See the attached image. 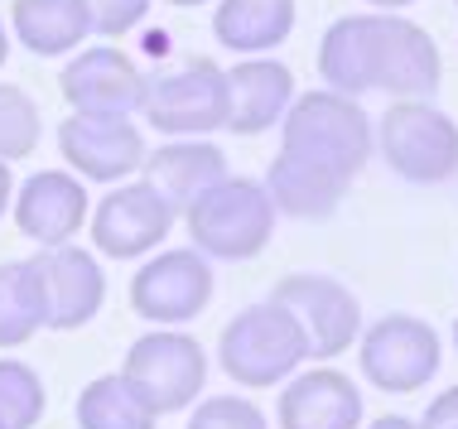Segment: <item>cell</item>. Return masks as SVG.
Here are the masks:
<instances>
[{
  "label": "cell",
  "mask_w": 458,
  "mask_h": 429,
  "mask_svg": "<svg viewBox=\"0 0 458 429\" xmlns=\"http://www.w3.org/2000/svg\"><path fill=\"white\" fill-rule=\"evenodd\" d=\"M318 78L328 92H391L395 102H425L439 88L444 63L425 24L405 15H343L318 39Z\"/></svg>",
  "instance_id": "obj_1"
},
{
  "label": "cell",
  "mask_w": 458,
  "mask_h": 429,
  "mask_svg": "<svg viewBox=\"0 0 458 429\" xmlns=\"http://www.w3.org/2000/svg\"><path fill=\"white\" fill-rule=\"evenodd\" d=\"M371 145H377V130H371V116L357 106V97H343L328 88L294 97L280 121L284 155H300L348 183L362 174V164L371 159Z\"/></svg>",
  "instance_id": "obj_2"
},
{
  "label": "cell",
  "mask_w": 458,
  "mask_h": 429,
  "mask_svg": "<svg viewBox=\"0 0 458 429\" xmlns=\"http://www.w3.org/2000/svg\"><path fill=\"white\" fill-rule=\"evenodd\" d=\"M276 203L256 179H222L193 207H183L193 251L208 261H256L276 231Z\"/></svg>",
  "instance_id": "obj_3"
},
{
  "label": "cell",
  "mask_w": 458,
  "mask_h": 429,
  "mask_svg": "<svg viewBox=\"0 0 458 429\" xmlns=\"http://www.w3.org/2000/svg\"><path fill=\"white\" fill-rule=\"evenodd\" d=\"M309 358L304 333L280 304H246L242 314L227 318L217 338V362L246 391H266L276 382H290L300 372V362Z\"/></svg>",
  "instance_id": "obj_4"
},
{
  "label": "cell",
  "mask_w": 458,
  "mask_h": 429,
  "mask_svg": "<svg viewBox=\"0 0 458 429\" xmlns=\"http://www.w3.org/2000/svg\"><path fill=\"white\" fill-rule=\"evenodd\" d=\"M121 376L140 391V400L150 406L159 420L165 415L189 410L198 396H203L208 382V352L203 342L183 328H150L131 342L126 362H121Z\"/></svg>",
  "instance_id": "obj_5"
},
{
  "label": "cell",
  "mask_w": 458,
  "mask_h": 429,
  "mask_svg": "<svg viewBox=\"0 0 458 429\" xmlns=\"http://www.w3.org/2000/svg\"><path fill=\"white\" fill-rule=\"evenodd\" d=\"M140 112L159 136L174 140H203L213 130H227V68H217L213 58H193L174 72L145 78Z\"/></svg>",
  "instance_id": "obj_6"
},
{
  "label": "cell",
  "mask_w": 458,
  "mask_h": 429,
  "mask_svg": "<svg viewBox=\"0 0 458 429\" xmlns=\"http://www.w3.org/2000/svg\"><path fill=\"white\" fill-rule=\"evenodd\" d=\"M377 145L381 159L391 164V174L405 183H444L458 174V126L454 116H444L429 102H391V112L381 116Z\"/></svg>",
  "instance_id": "obj_7"
},
{
  "label": "cell",
  "mask_w": 458,
  "mask_h": 429,
  "mask_svg": "<svg viewBox=\"0 0 458 429\" xmlns=\"http://www.w3.org/2000/svg\"><path fill=\"white\" fill-rule=\"evenodd\" d=\"M357 362L377 391L415 396L439 376V333L415 314H386L357 338Z\"/></svg>",
  "instance_id": "obj_8"
},
{
  "label": "cell",
  "mask_w": 458,
  "mask_h": 429,
  "mask_svg": "<svg viewBox=\"0 0 458 429\" xmlns=\"http://www.w3.org/2000/svg\"><path fill=\"white\" fill-rule=\"evenodd\" d=\"M270 304L300 324L309 358H343L362 338V304L333 275H284L270 290Z\"/></svg>",
  "instance_id": "obj_9"
},
{
  "label": "cell",
  "mask_w": 458,
  "mask_h": 429,
  "mask_svg": "<svg viewBox=\"0 0 458 429\" xmlns=\"http://www.w3.org/2000/svg\"><path fill=\"white\" fill-rule=\"evenodd\" d=\"M213 304V265L193 247L159 251L131 280V309L155 328H179Z\"/></svg>",
  "instance_id": "obj_10"
},
{
  "label": "cell",
  "mask_w": 458,
  "mask_h": 429,
  "mask_svg": "<svg viewBox=\"0 0 458 429\" xmlns=\"http://www.w3.org/2000/svg\"><path fill=\"white\" fill-rule=\"evenodd\" d=\"M174 207H169L145 179L116 183L106 198H97L92 207V241L97 251L111 256V261H135V256H150L159 241L174 227Z\"/></svg>",
  "instance_id": "obj_11"
},
{
  "label": "cell",
  "mask_w": 458,
  "mask_h": 429,
  "mask_svg": "<svg viewBox=\"0 0 458 429\" xmlns=\"http://www.w3.org/2000/svg\"><path fill=\"white\" fill-rule=\"evenodd\" d=\"M58 155L72 164L82 183H126L145 164V136L131 126V116H78L72 112L58 126Z\"/></svg>",
  "instance_id": "obj_12"
},
{
  "label": "cell",
  "mask_w": 458,
  "mask_h": 429,
  "mask_svg": "<svg viewBox=\"0 0 458 429\" xmlns=\"http://www.w3.org/2000/svg\"><path fill=\"white\" fill-rule=\"evenodd\" d=\"M39 271V290H44V328L54 333H72L88 328L106 304V275L97 265L92 251L82 247H44L30 256Z\"/></svg>",
  "instance_id": "obj_13"
},
{
  "label": "cell",
  "mask_w": 458,
  "mask_h": 429,
  "mask_svg": "<svg viewBox=\"0 0 458 429\" xmlns=\"http://www.w3.org/2000/svg\"><path fill=\"white\" fill-rule=\"evenodd\" d=\"M58 88L78 116H131L140 112L145 72L121 48H78L58 72Z\"/></svg>",
  "instance_id": "obj_14"
},
{
  "label": "cell",
  "mask_w": 458,
  "mask_h": 429,
  "mask_svg": "<svg viewBox=\"0 0 458 429\" xmlns=\"http://www.w3.org/2000/svg\"><path fill=\"white\" fill-rule=\"evenodd\" d=\"M15 227L30 241L44 247H68L72 237L82 231V223L92 217V198H88V183L68 169H39L15 189Z\"/></svg>",
  "instance_id": "obj_15"
},
{
  "label": "cell",
  "mask_w": 458,
  "mask_h": 429,
  "mask_svg": "<svg viewBox=\"0 0 458 429\" xmlns=\"http://www.w3.org/2000/svg\"><path fill=\"white\" fill-rule=\"evenodd\" d=\"M294 102V72L280 58H242L227 68V130L232 136H261L280 126Z\"/></svg>",
  "instance_id": "obj_16"
},
{
  "label": "cell",
  "mask_w": 458,
  "mask_h": 429,
  "mask_svg": "<svg viewBox=\"0 0 458 429\" xmlns=\"http://www.w3.org/2000/svg\"><path fill=\"white\" fill-rule=\"evenodd\" d=\"M280 429H362V391L338 366L300 372L280 396Z\"/></svg>",
  "instance_id": "obj_17"
},
{
  "label": "cell",
  "mask_w": 458,
  "mask_h": 429,
  "mask_svg": "<svg viewBox=\"0 0 458 429\" xmlns=\"http://www.w3.org/2000/svg\"><path fill=\"white\" fill-rule=\"evenodd\" d=\"M140 174L174 213H183V207H193L213 183L227 179V155H222L213 140H169V145H159L155 155H145Z\"/></svg>",
  "instance_id": "obj_18"
},
{
  "label": "cell",
  "mask_w": 458,
  "mask_h": 429,
  "mask_svg": "<svg viewBox=\"0 0 458 429\" xmlns=\"http://www.w3.org/2000/svg\"><path fill=\"white\" fill-rule=\"evenodd\" d=\"M266 193L270 203H276V213L284 217H304V223H324V217L338 213L343 193H348V179L328 174V169L309 164L300 155H276L266 169Z\"/></svg>",
  "instance_id": "obj_19"
},
{
  "label": "cell",
  "mask_w": 458,
  "mask_h": 429,
  "mask_svg": "<svg viewBox=\"0 0 458 429\" xmlns=\"http://www.w3.org/2000/svg\"><path fill=\"white\" fill-rule=\"evenodd\" d=\"M294 34V0H217L213 39L232 54L261 58Z\"/></svg>",
  "instance_id": "obj_20"
},
{
  "label": "cell",
  "mask_w": 458,
  "mask_h": 429,
  "mask_svg": "<svg viewBox=\"0 0 458 429\" xmlns=\"http://www.w3.org/2000/svg\"><path fill=\"white\" fill-rule=\"evenodd\" d=\"M10 29L15 39L39 58H64L88 44L92 20L82 0H15L10 5Z\"/></svg>",
  "instance_id": "obj_21"
},
{
  "label": "cell",
  "mask_w": 458,
  "mask_h": 429,
  "mask_svg": "<svg viewBox=\"0 0 458 429\" xmlns=\"http://www.w3.org/2000/svg\"><path fill=\"white\" fill-rule=\"evenodd\" d=\"M78 429H155L159 415L140 400V391H135L121 372H106V376H92L88 386H82L78 406Z\"/></svg>",
  "instance_id": "obj_22"
},
{
  "label": "cell",
  "mask_w": 458,
  "mask_h": 429,
  "mask_svg": "<svg viewBox=\"0 0 458 429\" xmlns=\"http://www.w3.org/2000/svg\"><path fill=\"white\" fill-rule=\"evenodd\" d=\"M44 328V290L34 261L0 265V348H24Z\"/></svg>",
  "instance_id": "obj_23"
},
{
  "label": "cell",
  "mask_w": 458,
  "mask_h": 429,
  "mask_svg": "<svg viewBox=\"0 0 458 429\" xmlns=\"http://www.w3.org/2000/svg\"><path fill=\"white\" fill-rule=\"evenodd\" d=\"M44 136V116L34 106V97L24 88L0 82V164H20L39 150Z\"/></svg>",
  "instance_id": "obj_24"
},
{
  "label": "cell",
  "mask_w": 458,
  "mask_h": 429,
  "mask_svg": "<svg viewBox=\"0 0 458 429\" xmlns=\"http://www.w3.org/2000/svg\"><path fill=\"white\" fill-rule=\"evenodd\" d=\"M44 376L15 358H0V425L5 429H34L44 420Z\"/></svg>",
  "instance_id": "obj_25"
},
{
  "label": "cell",
  "mask_w": 458,
  "mask_h": 429,
  "mask_svg": "<svg viewBox=\"0 0 458 429\" xmlns=\"http://www.w3.org/2000/svg\"><path fill=\"white\" fill-rule=\"evenodd\" d=\"M189 429H270V420L246 396H208L189 415Z\"/></svg>",
  "instance_id": "obj_26"
},
{
  "label": "cell",
  "mask_w": 458,
  "mask_h": 429,
  "mask_svg": "<svg viewBox=\"0 0 458 429\" xmlns=\"http://www.w3.org/2000/svg\"><path fill=\"white\" fill-rule=\"evenodd\" d=\"M82 5H88L92 34H102V39H121L150 15V0H82Z\"/></svg>",
  "instance_id": "obj_27"
},
{
  "label": "cell",
  "mask_w": 458,
  "mask_h": 429,
  "mask_svg": "<svg viewBox=\"0 0 458 429\" xmlns=\"http://www.w3.org/2000/svg\"><path fill=\"white\" fill-rule=\"evenodd\" d=\"M420 429H458V386L439 391V396L429 400V410L420 415Z\"/></svg>",
  "instance_id": "obj_28"
},
{
  "label": "cell",
  "mask_w": 458,
  "mask_h": 429,
  "mask_svg": "<svg viewBox=\"0 0 458 429\" xmlns=\"http://www.w3.org/2000/svg\"><path fill=\"white\" fill-rule=\"evenodd\" d=\"M15 207V174H10V164H0V217Z\"/></svg>",
  "instance_id": "obj_29"
},
{
  "label": "cell",
  "mask_w": 458,
  "mask_h": 429,
  "mask_svg": "<svg viewBox=\"0 0 458 429\" xmlns=\"http://www.w3.org/2000/svg\"><path fill=\"white\" fill-rule=\"evenodd\" d=\"M367 429H420V420H411V415H381V420H371Z\"/></svg>",
  "instance_id": "obj_30"
},
{
  "label": "cell",
  "mask_w": 458,
  "mask_h": 429,
  "mask_svg": "<svg viewBox=\"0 0 458 429\" xmlns=\"http://www.w3.org/2000/svg\"><path fill=\"white\" fill-rule=\"evenodd\" d=\"M367 5H377L381 15H395V10H405V5H415V0H367Z\"/></svg>",
  "instance_id": "obj_31"
},
{
  "label": "cell",
  "mask_w": 458,
  "mask_h": 429,
  "mask_svg": "<svg viewBox=\"0 0 458 429\" xmlns=\"http://www.w3.org/2000/svg\"><path fill=\"white\" fill-rule=\"evenodd\" d=\"M5 58H10V34H5V20H0V68H5Z\"/></svg>",
  "instance_id": "obj_32"
},
{
  "label": "cell",
  "mask_w": 458,
  "mask_h": 429,
  "mask_svg": "<svg viewBox=\"0 0 458 429\" xmlns=\"http://www.w3.org/2000/svg\"><path fill=\"white\" fill-rule=\"evenodd\" d=\"M165 5H208V0H165Z\"/></svg>",
  "instance_id": "obj_33"
},
{
  "label": "cell",
  "mask_w": 458,
  "mask_h": 429,
  "mask_svg": "<svg viewBox=\"0 0 458 429\" xmlns=\"http://www.w3.org/2000/svg\"><path fill=\"white\" fill-rule=\"evenodd\" d=\"M454 348H458V318H454Z\"/></svg>",
  "instance_id": "obj_34"
},
{
  "label": "cell",
  "mask_w": 458,
  "mask_h": 429,
  "mask_svg": "<svg viewBox=\"0 0 458 429\" xmlns=\"http://www.w3.org/2000/svg\"><path fill=\"white\" fill-rule=\"evenodd\" d=\"M454 5H458V0H454Z\"/></svg>",
  "instance_id": "obj_35"
},
{
  "label": "cell",
  "mask_w": 458,
  "mask_h": 429,
  "mask_svg": "<svg viewBox=\"0 0 458 429\" xmlns=\"http://www.w3.org/2000/svg\"><path fill=\"white\" fill-rule=\"evenodd\" d=\"M0 429H5V425H0Z\"/></svg>",
  "instance_id": "obj_36"
}]
</instances>
